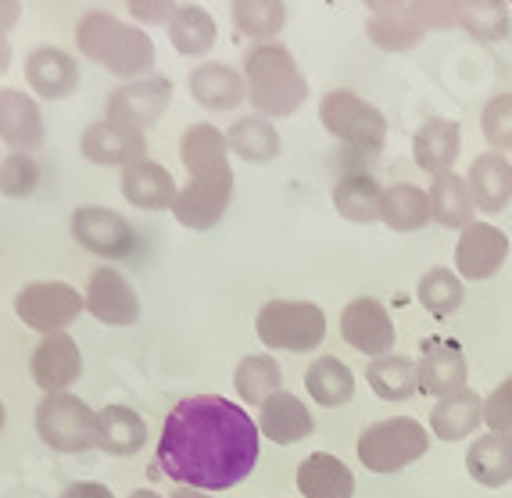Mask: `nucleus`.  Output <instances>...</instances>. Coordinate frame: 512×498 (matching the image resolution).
I'll use <instances>...</instances> for the list:
<instances>
[{"label": "nucleus", "mask_w": 512, "mask_h": 498, "mask_svg": "<svg viewBox=\"0 0 512 498\" xmlns=\"http://www.w3.org/2000/svg\"><path fill=\"white\" fill-rule=\"evenodd\" d=\"M262 430L240 402L194 395L169 409L158 438V466L169 481L194 491H226L251 477Z\"/></svg>", "instance_id": "obj_1"}, {"label": "nucleus", "mask_w": 512, "mask_h": 498, "mask_svg": "<svg viewBox=\"0 0 512 498\" xmlns=\"http://www.w3.org/2000/svg\"><path fill=\"white\" fill-rule=\"evenodd\" d=\"M180 162L187 169V187H180L176 198V223L194 233H205L222 223L230 212L233 190H237V172L230 162L226 133L212 122H194L180 137Z\"/></svg>", "instance_id": "obj_2"}, {"label": "nucleus", "mask_w": 512, "mask_h": 498, "mask_svg": "<svg viewBox=\"0 0 512 498\" xmlns=\"http://www.w3.org/2000/svg\"><path fill=\"white\" fill-rule=\"evenodd\" d=\"M76 47L86 61L101 65L104 72L126 79L154 76V40L144 26L126 22V18L111 15L104 8H90L76 18Z\"/></svg>", "instance_id": "obj_3"}, {"label": "nucleus", "mask_w": 512, "mask_h": 498, "mask_svg": "<svg viewBox=\"0 0 512 498\" xmlns=\"http://www.w3.org/2000/svg\"><path fill=\"white\" fill-rule=\"evenodd\" d=\"M240 72H244V83H248V101L255 108V115L291 119L308 101V79L283 40L251 43L244 51V61H240Z\"/></svg>", "instance_id": "obj_4"}, {"label": "nucleus", "mask_w": 512, "mask_h": 498, "mask_svg": "<svg viewBox=\"0 0 512 498\" xmlns=\"http://www.w3.org/2000/svg\"><path fill=\"white\" fill-rule=\"evenodd\" d=\"M255 334L269 352L305 355L326 341V312L316 301L273 298L255 316Z\"/></svg>", "instance_id": "obj_5"}, {"label": "nucleus", "mask_w": 512, "mask_h": 498, "mask_svg": "<svg viewBox=\"0 0 512 498\" xmlns=\"http://www.w3.org/2000/svg\"><path fill=\"white\" fill-rule=\"evenodd\" d=\"M319 122L333 140H341L351 151L376 155L387 144V119L373 101L359 97L355 90H330L319 101Z\"/></svg>", "instance_id": "obj_6"}, {"label": "nucleus", "mask_w": 512, "mask_h": 498, "mask_svg": "<svg viewBox=\"0 0 512 498\" xmlns=\"http://www.w3.org/2000/svg\"><path fill=\"white\" fill-rule=\"evenodd\" d=\"M430 434L412 416H391L359 434V463L369 473H398L427 456Z\"/></svg>", "instance_id": "obj_7"}, {"label": "nucleus", "mask_w": 512, "mask_h": 498, "mask_svg": "<svg viewBox=\"0 0 512 498\" xmlns=\"http://www.w3.org/2000/svg\"><path fill=\"white\" fill-rule=\"evenodd\" d=\"M33 423L43 445L61 456H83L97 448V409L76 395H43Z\"/></svg>", "instance_id": "obj_8"}, {"label": "nucleus", "mask_w": 512, "mask_h": 498, "mask_svg": "<svg viewBox=\"0 0 512 498\" xmlns=\"http://www.w3.org/2000/svg\"><path fill=\"white\" fill-rule=\"evenodd\" d=\"M83 312L86 298L79 294V287L65 284V280H33V284L18 287L15 294V316L40 337L69 334V327Z\"/></svg>", "instance_id": "obj_9"}, {"label": "nucleus", "mask_w": 512, "mask_h": 498, "mask_svg": "<svg viewBox=\"0 0 512 498\" xmlns=\"http://www.w3.org/2000/svg\"><path fill=\"white\" fill-rule=\"evenodd\" d=\"M69 230L79 248L97 258H108V262H122V258L137 255L140 248L133 223L122 212L104 205H79L69 219Z\"/></svg>", "instance_id": "obj_10"}, {"label": "nucleus", "mask_w": 512, "mask_h": 498, "mask_svg": "<svg viewBox=\"0 0 512 498\" xmlns=\"http://www.w3.org/2000/svg\"><path fill=\"white\" fill-rule=\"evenodd\" d=\"M172 104V79L165 76H144V79H126L108 94L104 115L126 126L151 129L162 122V115L169 112Z\"/></svg>", "instance_id": "obj_11"}, {"label": "nucleus", "mask_w": 512, "mask_h": 498, "mask_svg": "<svg viewBox=\"0 0 512 498\" xmlns=\"http://www.w3.org/2000/svg\"><path fill=\"white\" fill-rule=\"evenodd\" d=\"M79 155L90 165H101V169H126V165L147 158V133L104 115V119L90 122V126L83 129Z\"/></svg>", "instance_id": "obj_12"}, {"label": "nucleus", "mask_w": 512, "mask_h": 498, "mask_svg": "<svg viewBox=\"0 0 512 498\" xmlns=\"http://www.w3.org/2000/svg\"><path fill=\"white\" fill-rule=\"evenodd\" d=\"M86 312L104 327H133L140 319V294L115 266H97L86 280Z\"/></svg>", "instance_id": "obj_13"}, {"label": "nucleus", "mask_w": 512, "mask_h": 498, "mask_svg": "<svg viewBox=\"0 0 512 498\" xmlns=\"http://www.w3.org/2000/svg\"><path fill=\"white\" fill-rule=\"evenodd\" d=\"M341 337L355 352L380 359V355L394 352L398 330H394L391 312H387V305L380 298H355L341 312Z\"/></svg>", "instance_id": "obj_14"}, {"label": "nucleus", "mask_w": 512, "mask_h": 498, "mask_svg": "<svg viewBox=\"0 0 512 498\" xmlns=\"http://www.w3.org/2000/svg\"><path fill=\"white\" fill-rule=\"evenodd\" d=\"M83 83L79 58L65 47L40 43L26 54V86L40 101H69Z\"/></svg>", "instance_id": "obj_15"}, {"label": "nucleus", "mask_w": 512, "mask_h": 498, "mask_svg": "<svg viewBox=\"0 0 512 498\" xmlns=\"http://www.w3.org/2000/svg\"><path fill=\"white\" fill-rule=\"evenodd\" d=\"M29 377L43 395H69V387L83 377V352L72 334L40 337L29 355Z\"/></svg>", "instance_id": "obj_16"}, {"label": "nucleus", "mask_w": 512, "mask_h": 498, "mask_svg": "<svg viewBox=\"0 0 512 498\" xmlns=\"http://www.w3.org/2000/svg\"><path fill=\"white\" fill-rule=\"evenodd\" d=\"M0 140L11 151L33 155L47 140V122H43L40 101L18 86H0Z\"/></svg>", "instance_id": "obj_17"}, {"label": "nucleus", "mask_w": 512, "mask_h": 498, "mask_svg": "<svg viewBox=\"0 0 512 498\" xmlns=\"http://www.w3.org/2000/svg\"><path fill=\"white\" fill-rule=\"evenodd\" d=\"M509 258V237L491 223H473L455 244V273L462 280H491Z\"/></svg>", "instance_id": "obj_18"}, {"label": "nucleus", "mask_w": 512, "mask_h": 498, "mask_svg": "<svg viewBox=\"0 0 512 498\" xmlns=\"http://www.w3.org/2000/svg\"><path fill=\"white\" fill-rule=\"evenodd\" d=\"M419 391L423 395L444 398L452 391H462L466 387V355L455 341L448 337H427L423 348H419Z\"/></svg>", "instance_id": "obj_19"}, {"label": "nucleus", "mask_w": 512, "mask_h": 498, "mask_svg": "<svg viewBox=\"0 0 512 498\" xmlns=\"http://www.w3.org/2000/svg\"><path fill=\"white\" fill-rule=\"evenodd\" d=\"M187 90L208 112H233V108H240V104L248 101L244 72L233 69V65H222V61H201V65H194L187 76Z\"/></svg>", "instance_id": "obj_20"}, {"label": "nucleus", "mask_w": 512, "mask_h": 498, "mask_svg": "<svg viewBox=\"0 0 512 498\" xmlns=\"http://www.w3.org/2000/svg\"><path fill=\"white\" fill-rule=\"evenodd\" d=\"M122 198L133 208H144V212H165V208H176L180 198V183L172 180V172L154 158H140V162L126 165L122 169Z\"/></svg>", "instance_id": "obj_21"}, {"label": "nucleus", "mask_w": 512, "mask_h": 498, "mask_svg": "<svg viewBox=\"0 0 512 498\" xmlns=\"http://www.w3.org/2000/svg\"><path fill=\"white\" fill-rule=\"evenodd\" d=\"M462 155V126L455 119L434 115L412 133V162L430 176L455 172V162Z\"/></svg>", "instance_id": "obj_22"}, {"label": "nucleus", "mask_w": 512, "mask_h": 498, "mask_svg": "<svg viewBox=\"0 0 512 498\" xmlns=\"http://www.w3.org/2000/svg\"><path fill=\"white\" fill-rule=\"evenodd\" d=\"M466 187H470L473 208L484 215H498L512 201V162L498 151H484L470 162L466 172Z\"/></svg>", "instance_id": "obj_23"}, {"label": "nucleus", "mask_w": 512, "mask_h": 498, "mask_svg": "<svg viewBox=\"0 0 512 498\" xmlns=\"http://www.w3.org/2000/svg\"><path fill=\"white\" fill-rule=\"evenodd\" d=\"M258 430L262 438L276 441V445H298L316 430V416L291 391H280L265 405H258Z\"/></svg>", "instance_id": "obj_24"}, {"label": "nucleus", "mask_w": 512, "mask_h": 498, "mask_svg": "<svg viewBox=\"0 0 512 498\" xmlns=\"http://www.w3.org/2000/svg\"><path fill=\"white\" fill-rule=\"evenodd\" d=\"M226 147H230V155H237L240 162L265 165L283 155V137L273 119L251 112L230 122V129H226Z\"/></svg>", "instance_id": "obj_25"}, {"label": "nucleus", "mask_w": 512, "mask_h": 498, "mask_svg": "<svg viewBox=\"0 0 512 498\" xmlns=\"http://www.w3.org/2000/svg\"><path fill=\"white\" fill-rule=\"evenodd\" d=\"M484 420V398L470 387H462V391H452V395L437 398V405L430 409V434L437 441H455L462 438H473Z\"/></svg>", "instance_id": "obj_26"}, {"label": "nucleus", "mask_w": 512, "mask_h": 498, "mask_svg": "<svg viewBox=\"0 0 512 498\" xmlns=\"http://www.w3.org/2000/svg\"><path fill=\"white\" fill-rule=\"evenodd\" d=\"M147 420L129 405H104L97 409V448L104 456H137L147 445Z\"/></svg>", "instance_id": "obj_27"}, {"label": "nucleus", "mask_w": 512, "mask_h": 498, "mask_svg": "<svg viewBox=\"0 0 512 498\" xmlns=\"http://www.w3.org/2000/svg\"><path fill=\"white\" fill-rule=\"evenodd\" d=\"M430 223L444 226V230H466L477 223V208H473L466 176L459 172H441L430 180Z\"/></svg>", "instance_id": "obj_28"}, {"label": "nucleus", "mask_w": 512, "mask_h": 498, "mask_svg": "<svg viewBox=\"0 0 512 498\" xmlns=\"http://www.w3.org/2000/svg\"><path fill=\"white\" fill-rule=\"evenodd\" d=\"M172 51L183 58H205L219 40V22L205 4H180L172 22L165 26Z\"/></svg>", "instance_id": "obj_29"}, {"label": "nucleus", "mask_w": 512, "mask_h": 498, "mask_svg": "<svg viewBox=\"0 0 512 498\" xmlns=\"http://www.w3.org/2000/svg\"><path fill=\"white\" fill-rule=\"evenodd\" d=\"M333 208L348 223H380V208H384V187L369 172H348L333 183Z\"/></svg>", "instance_id": "obj_30"}, {"label": "nucleus", "mask_w": 512, "mask_h": 498, "mask_svg": "<svg viewBox=\"0 0 512 498\" xmlns=\"http://www.w3.org/2000/svg\"><path fill=\"white\" fill-rule=\"evenodd\" d=\"M298 491L305 498H351L355 495V473L348 463L330 452H312L298 466Z\"/></svg>", "instance_id": "obj_31"}, {"label": "nucleus", "mask_w": 512, "mask_h": 498, "mask_svg": "<svg viewBox=\"0 0 512 498\" xmlns=\"http://www.w3.org/2000/svg\"><path fill=\"white\" fill-rule=\"evenodd\" d=\"M466 470L484 488H505L512 481V438L505 434H480L466 452Z\"/></svg>", "instance_id": "obj_32"}, {"label": "nucleus", "mask_w": 512, "mask_h": 498, "mask_svg": "<svg viewBox=\"0 0 512 498\" xmlns=\"http://www.w3.org/2000/svg\"><path fill=\"white\" fill-rule=\"evenodd\" d=\"M305 387L316 405L337 409V405H348L355 398V373L337 355H319L316 362H308Z\"/></svg>", "instance_id": "obj_33"}, {"label": "nucleus", "mask_w": 512, "mask_h": 498, "mask_svg": "<svg viewBox=\"0 0 512 498\" xmlns=\"http://www.w3.org/2000/svg\"><path fill=\"white\" fill-rule=\"evenodd\" d=\"M233 387H237L240 405H265L273 395L283 391V370L280 362L273 359L269 352L258 355H244L233 370Z\"/></svg>", "instance_id": "obj_34"}, {"label": "nucleus", "mask_w": 512, "mask_h": 498, "mask_svg": "<svg viewBox=\"0 0 512 498\" xmlns=\"http://www.w3.org/2000/svg\"><path fill=\"white\" fill-rule=\"evenodd\" d=\"M380 223L394 233H416L430 223V198L416 183H391L384 187V208Z\"/></svg>", "instance_id": "obj_35"}, {"label": "nucleus", "mask_w": 512, "mask_h": 498, "mask_svg": "<svg viewBox=\"0 0 512 498\" xmlns=\"http://www.w3.org/2000/svg\"><path fill=\"white\" fill-rule=\"evenodd\" d=\"M366 380L376 398L384 402H409L419 391V366L409 355H380L366 366Z\"/></svg>", "instance_id": "obj_36"}, {"label": "nucleus", "mask_w": 512, "mask_h": 498, "mask_svg": "<svg viewBox=\"0 0 512 498\" xmlns=\"http://www.w3.org/2000/svg\"><path fill=\"white\" fill-rule=\"evenodd\" d=\"M455 22L480 43H502L512 33V15L505 0H455Z\"/></svg>", "instance_id": "obj_37"}, {"label": "nucleus", "mask_w": 512, "mask_h": 498, "mask_svg": "<svg viewBox=\"0 0 512 498\" xmlns=\"http://www.w3.org/2000/svg\"><path fill=\"white\" fill-rule=\"evenodd\" d=\"M233 26L251 43H273L287 29V0H233Z\"/></svg>", "instance_id": "obj_38"}, {"label": "nucleus", "mask_w": 512, "mask_h": 498, "mask_svg": "<svg viewBox=\"0 0 512 498\" xmlns=\"http://www.w3.org/2000/svg\"><path fill=\"white\" fill-rule=\"evenodd\" d=\"M366 36L373 47H380V51L405 54L427 40V29L419 26L405 8H391V11H384V15L366 18Z\"/></svg>", "instance_id": "obj_39"}, {"label": "nucleus", "mask_w": 512, "mask_h": 498, "mask_svg": "<svg viewBox=\"0 0 512 498\" xmlns=\"http://www.w3.org/2000/svg\"><path fill=\"white\" fill-rule=\"evenodd\" d=\"M416 301L430 316H452V312L462 309V301H466V287H462V276L448 266H434L427 273L419 276L416 284Z\"/></svg>", "instance_id": "obj_40"}, {"label": "nucleus", "mask_w": 512, "mask_h": 498, "mask_svg": "<svg viewBox=\"0 0 512 498\" xmlns=\"http://www.w3.org/2000/svg\"><path fill=\"white\" fill-rule=\"evenodd\" d=\"M40 162L36 155H22V151H8L0 158V198L22 201L40 187Z\"/></svg>", "instance_id": "obj_41"}, {"label": "nucleus", "mask_w": 512, "mask_h": 498, "mask_svg": "<svg viewBox=\"0 0 512 498\" xmlns=\"http://www.w3.org/2000/svg\"><path fill=\"white\" fill-rule=\"evenodd\" d=\"M480 133H484L487 147L505 155L512 151V94H495L480 112Z\"/></svg>", "instance_id": "obj_42"}, {"label": "nucleus", "mask_w": 512, "mask_h": 498, "mask_svg": "<svg viewBox=\"0 0 512 498\" xmlns=\"http://www.w3.org/2000/svg\"><path fill=\"white\" fill-rule=\"evenodd\" d=\"M484 423L491 427V434H505L512 438V377L484 398Z\"/></svg>", "instance_id": "obj_43"}, {"label": "nucleus", "mask_w": 512, "mask_h": 498, "mask_svg": "<svg viewBox=\"0 0 512 498\" xmlns=\"http://www.w3.org/2000/svg\"><path fill=\"white\" fill-rule=\"evenodd\" d=\"M176 8H180V0H126V11L133 15V22L144 29L169 26Z\"/></svg>", "instance_id": "obj_44"}, {"label": "nucleus", "mask_w": 512, "mask_h": 498, "mask_svg": "<svg viewBox=\"0 0 512 498\" xmlns=\"http://www.w3.org/2000/svg\"><path fill=\"white\" fill-rule=\"evenodd\" d=\"M61 498H115V491H111L108 484H97V481H76L61 491Z\"/></svg>", "instance_id": "obj_45"}, {"label": "nucleus", "mask_w": 512, "mask_h": 498, "mask_svg": "<svg viewBox=\"0 0 512 498\" xmlns=\"http://www.w3.org/2000/svg\"><path fill=\"white\" fill-rule=\"evenodd\" d=\"M22 22V0H0V33L8 36Z\"/></svg>", "instance_id": "obj_46"}, {"label": "nucleus", "mask_w": 512, "mask_h": 498, "mask_svg": "<svg viewBox=\"0 0 512 498\" xmlns=\"http://www.w3.org/2000/svg\"><path fill=\"white\" fill-rule=\"evenodd\" d=\"M11 61H15V47H11V40L4 33H0V76L11 69Z\"/></svg>", "instance_id": "obj_47"}, {"label": "nucleus", "mask_w": 512, "mask_h": 498, "mask_svg": "<svg viewBox=\"0 0 512 498\" xmlns=\"http://www.w3.org/2000/svg\"><path fill=\"white\" fill-rule=\"evenodd\" d=\"M362 4L369 8V15H384V11H391L398 0H362Z\"/></svg>", "instance_id": "obj_48"}, {"label": "nucleus", "mask_w": 512, "mask_h": 498, "mask_svg": "<svg viewBox=\"0 0 512 498\" xmlns=\"http://www.w3.org/2000/svg\"><path fill=\"white\" fill-rule=\"evenodd\" d=\"M169 498H215V495H205V491H194V488H180V491H172Z\"/></svg>", "instance_id": "obj_49"}, {"label": "nucleus", "mask_w": 512, "mask_h": 498, "mask_svg": "<svg viewBox=\"0 0 512 498\" xmlns=\"http://www.w3.org/2000/svg\"><path fill=\"white\" fill-rule=\"evenodd\" d=\"M126 498H162L158 491H151V488H137L133 495H126Z\"/></svg>", "instance_id": "obj_50"}, {"label": "nucleus", "mask_w": 512, "mask_h": 498, "mask_svg": "<svg viewBox=\"0 0 512 498\" xmlns=\"http://www.w3.org/2000/svg\"><path fill=\"white\" fill-rule=\"evenodd\" d=\"M4 427H8V409H4V402H0V434H4Z\"/></svg>", "instance_id": "obj_51"}]
</instances>
